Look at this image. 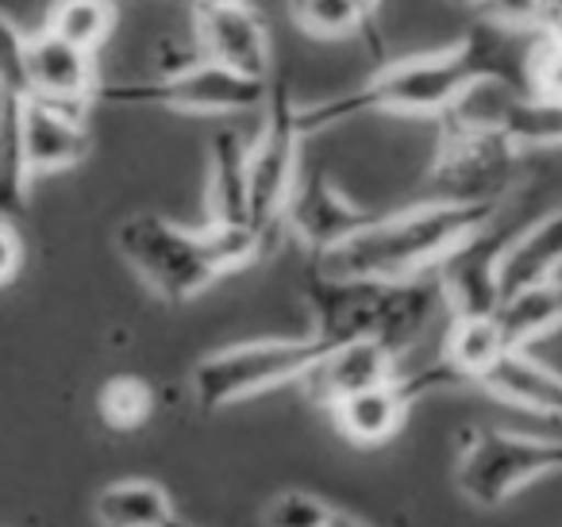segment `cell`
Wrapping results in <instances>:
<instances>
[{
	"label": "cell",
	"instance_id": "cell-1",
	"mask_svg": "<svg viewBox=\"0 0 562 527\" xmlns=\"http://www.w3.org/2000/svg\"><path fill=\"white\" fill-rule=\"evenodd\" d=\"M493 27H477V32L462 35L459 43L439 51H424V55H408L397 63H385L378 74H370L359 89L339 97H324V101L301 104V132L321 135L328 127L344 124V120L374 116V112H390V116H424V120H443L454 112L482 81H508L520 86V58H508L493 40Z\"/></svg>",
	"mask_w": 562,
	"mask_h": 527
},
{
	"label": "cell",
	"instance_id": "cell-2",
	"mask_svg": "<svg viewBox=\"0 0 562 527\" xmlns=\"http://www.w3.org/2000/svg\"><path fill=\"white\" fill-rule=\"evenodd\" d=\"M258 227H181L158 212H135L116 227V250L135 278L166 304H186L224 273L250 266L266 247Z\"/></svg>",
	"mask_w": 562,
	"mask_h": 527
},
{
	"label": "cell",
	"instance_id": "cell-3",
	"mask_svg": "<svg viewBox=\"0 0 562 527\" xmlns=\"http://www.w3.org/2000/svg\"><path fill=\"white\" fill-rule=\"evenodd\" d=\"M305 304L313 312V335L328 347L355 339H378L405 355L424 339L439 309H447L439 273L416 278H344L313 266L305 278Z\"/></svg>",
	"mask_w": 562,
	"mask_h": 527
},
{
	"label": "cell",
	"instance_id": "cell-4",
	"mask_svg": "<svg viewBox=\"0 0 562 527\" xmlns=\"http://www.w3.org/2000/svg\"><path fill=\"white\" fill-rule=\"evenodd\" d=\"M497 201H436L378 216L367 232L316 258V266L344 278H416L439 270L447 255L493 227Z\"/></svg>",
	"mask_w": 562,
	"mask_h": 527
},
{
	"label": "cell",
	"instance_id": "cell-5",
	"mask_svg": "<svg viewBox=\"0 0 562 527\" xmlns=\"http://www.w3.org/2000/svg\"><path fill=\"white\" fill-rule=\"evenodd\" d=\"M86 116L89 109H78V104L40 101V97L0 86V143H4L0 197H4L9 216L20 212L35 178L86 162L93 150Z\"/></svg>",
	"mask_w": 562,
	"mask_h": 527
},
{
	"label": "cell",
	"instance_id": "cell-6",
	"mask_svg": "<svg viewBox=\"0 0 562 527\" xmlns=\"http://www.w3.org/2000/svg\"><path fill=\"white\" fill-rule=\"evenodd\" d=\"M321 335H293V339H250L235 347L212 350L193 370V396L204 412L232 408L250 396H262L290 381H305L308 370L328 355Z\"/></svg>",
	"mask_w": 562,
	"mask_h": 527
},
{
	"label": "cell",
	"instance_id": "cell-7",
	"mask_svg": "<svg viewBox=\"0 0 562 527\" xmlns=\"http://www.w3.org/2000/svg\"><path fill=\"white\" fill-rule=\"evenodd\" d=\"M562 473V435H524L505 427H467L459 435V493L477 508H501L524 485Z\"/></svg>",
	"mask_w": 562,
	"mask_h": 527
},
{
	"label": "cell",
	"instance_id": "cell-8",
	"mask_svg": "<svg viewBox=\"0 0 562 527\" xmlns=\"http://www.w3.org/2000/svg\"><path fill=\"white\" fill-rule=\"evenodd\" d=\"M273 81H258L235 74L212 58L181 66L173 74H158L147 81H101L97 104H124V109H173L193 116H239V112H262L270 101Z\"/></svg>",
	"mask_w": 562,
	"mask_h": 527
},
{
	"label": "cell",
	"instance_id": "cell-9",
	"mask_svg": "<svg viewBox=\"0 0 562 527\" xmlns=\"http://www.w3.org/2000/svg\"><path fill=\"white\" fill-rule=\"evenodd\" d=\"M516 155L520 147L497 124L467 109H454L439 120V143L428 181L436 197H447V201H497Z\"/></svg>",
	"mask_w": 562,
	"mask_h": 527
},
{
	"label": "cell",
	"instance_id": "cell-10",
	"mask_svg": "<svg viewBox=\"0 0 562 527\" xmlns=\"http://www.w3.org/2000/svg\"><path fill=\"white\" fill-rule=\"evenodd\" d=\"M4 40H9V51H4L0 86L55 104H78V109H93L97 104L101 74H97L93 51L63 40L50 27L24 32L16 20H9Z\"/></svg>",
	"mask_w": 562,
	"mask_h": 527
},
{
	"label": "cell",
	"instance_id": "cell-11",
	"mask_svg": "<svg viewBox=\"0 0 562 527\" xmlns=\"http://www.w3.org/2000/svg\"><path fill=\"white\" fill-rule=\"evenodd\" d=\"M301 104L285 81H273L270 101L262 104V120L250 139V216L255 227L270 239L285 220V204L301 178Z\"/></svg>",
	"mask_w": 562,
	"mask_h": 527
},
{
	"label": "cell",
	"instance_id": "cell-12",
	"mask_svg": "<svg viewBox=\"0 0 562 527\" xmlns=\"http://www.w3.org/2000/svg\"><path fill=\"white\" fill-rule=\"evenodd\" d=\"M378 216H382V212L355 204L351 197L328 178V170L313 166V170H301L290 204H285L281 227L297 235V239L321 258V255H328V250L344 247V243L355 239L359 232H367Z\"/></svg>",
	"mask_w": 562,
	"mask_h": 527
},
{
	"label": "cell",
	"instance_id": "cell-13",
	"mask_svg": "<svg viewBox=\"0 0 562 527\" xmlns=\"http://www.w3.org/2000/svg\"><path fill=\"white\" fill-rule=\"evenodd\" d=\"M196 27V47L204 58L227 66L247 78L270 81L273 74V43L266 32L262 16L250 4H209V9H193Z\"/></svg>",
	"mask_w": 562,
	"mask_h": 527
},
{
	"label": "cell",
	"instance_id": "cell-14",
	"mask_svg": "<svg viewBox=\"0 0 562 527\" xmlns=\"http://www.w3.org/2000/svg\"><path fill=\"white\" fill-rule=\"evenodd\" d=\"M513 235H493L485 227L482 235L462 243L454 255L439 262V285H443L451 316H493L505 301L501 289V255H505Z\"/></svg>",
	"mask_w": 562,
	"mask_h": 527
},
{
	"label": "cell",
	"instance_id": "cell-15",
	"mask_svg": "<svg viewBox=\"0 0 562 527\" xmlns=\"http://www.w3.org/2000/svg\"><path fill=\"white\" fill-rule=\"evenodd\" d=\"M401 378V355L378 339H355L331 347L321 362L308 370L305 389L313 401L339 404L344 396H355L362 389L390 385Z\"/></svg>",
	"mask_w": 562,
	"mask_h": 527
},
{
	"label": "cell",
	"instance_id": "cell-16",
	"mask_svg": "<svg viewBox=\"0 0 562 527\" xmlns=\"http://www.w3.org/2000/svg\"><path fill=\"white\" fill-rule=\"evenodd\" d=\"M250 139L235 127H220L209 143V224L255 227L250 216Z\"/></svg>",
	"mask_w": 562,
	"mask_h": 527
},
{
	"label": "cell",
	"instance_id": "cell-17",
	"mask_svg": "<svg viewBox=\"0 0 562 527\" xmlns=\"http://www.w3.org/2000/svg\"><path fill=\"white\" fill-rule=\"evenodd\" d=\"M477 389L536 416L562 419V373L528 355V347H508L501 362L477 381Z\"/></svg>",
	"mask_w": 562,
	"mask_h": 527
},
{
	"label": "cell",
	"instance_id": "cell-18",
	"mask_svg": "<svg viewBox=\"0 0 562 527\" xmlns=\"http://www.w3.org/2000/svg\"><path fill=\"white\" fill-rule=\"evenodd\" d=\"M562 270V209L539 216L531 227L516 232L501 255V289L516 293L524 285L559 278Z\"/></svg>",
	"mask_w": 562,
	"mask_h": 527
},
{
	"label": "cell",
	"instance_id": "cell-19",
	"mask_svg": "<svg viewBox=\"0 0 562 527\" xmlns=\"http://www.w3.org/2000/svg\"><path fill=\"white\" fill-rule=\"evenodd\" d=\"M408 408H413V396L401 385V378L390 381V385L362 389V393L331 404L336 427L351 442H359V447H378V442L393 439L401 431V424H405Z\"/></svg>",
	"mask_w": 562,
	"mask_h": 527
},
{
	"label": "cell",
	"instance_id": "cell-20",
	"mask_svg": "<svg viewBox=\"0 0 562 527\" xmlns=\"http://www.w3.org/2000/svg\"><path fill=\"white\" fill-rule=\"evenodd\" d=\"M497 324L505 332L508 347H531L543 335L562 327V281H539V285H524L516 293H505L497 304Z\"/></svg>",
	"mask_w": 562,
	"mask_h": 527
},
{
	"label": "cell",
	"instance_id": "cell-21",
	"mask_svg": "<svg viewBox=\"0 0 562 527\" xmlns=\"http://www.w3.org/2000/svg\"><path fill=\"white\" fill-rule=\"evenodd\" d=\"M505 350H508V343H505V332H501L497 316H454L439 358L459 373L462 385H477V381L501 362Z\"/></svg>",
	"mask_w": 562,
	"mask_h": 527
},
{
	"label": "cell",
	"instance_id": "cell-22",
	"mask_svg": "<svg viewBox=\"0 0 562 527\" xmlns=\"http://www.w3.org/2000/svg\"><path fill=\"white\" fill-rule=\"evenodd\" d=\"M97 519L104 527H170L173 501L158 481L127 478L97 493Z\"/></svg>",
	"mask_w": 562,
	"mask_h": 527
},
{
	"label": "cell",
	"instance_id": "cell-23",
	"mask_svg": "<svg viewBox=\"0 0 562 527\" xmlns=\"http://www.w3.org/2000/svg\"><path fill=\"white\" fill-rule=\"evenodd\" d=\"M290 16L316 40H362L370 51H382L374 16L359 0H290Z\"/></svg>",
	"mask_w": 562,
	"mask_h": 527
},
{
	"label": "cell",
	"instance_id": "cell-24",
	"mask_svg": "<svg viewBox=\"0 0 562 527\" xmlns=\"http://www.w3.org/2000/svg\"><path fill=\"white\" fill-rule=\"evenodd\" d=\"M43 27L97 55L116 32V0H55Z\"/></svg>",
	"mask_w": 562,
	"mask_h": 527
},
{
	"label": "cell",
	"instance_id": "cell-25",
	"mask_svg": "<svg viewBox=\"0 0 562 527\" xmlns=\"http://www.w3.org/2000/svg\"><path fill=\"white\" fill-rule=\"evenodd\" d=\"M97 412L112 431H135L155 416V389L150 381L135 378V373H120V378L104 381L97 393Z\"/></svg>",
	"mask_w": 562,
	"mask_h": 527
},
{
	"label": "cell",
	"instance_id": "cell-26",
	"mask_svg": "<svg viewBox=\"0 0 562 527\" xmlns=\"http://www.w3.org/2000/svg\"><path fill=\"white\" fill-rule=\"evenodd\" d=\"M474 12L493 32L536 35L551 20V0H477Z\"/></svg>",
	"mask_w": 562,
	"mask_h": 527
},
{
	"label": "cell",
	"instance_id": "cell-27",
	"mask_svg": "<svg viewBox=\"0 0 562 527\" xmlns=\"http://www.w3.org/2000/svg\"><path fill=\"white\" fill-rule=\"evenodd\" d=\"M331 512L336 508H331L328 501H321V496L290 489V493H278L270 501V508H266V527H321Z\"/></svg>",
	"mask_w": 562,
	"mask_h": 527
},
{
	"label": "cell",
	"instance_id": "cell-28",
	"mask_svg": "<svg viewBox=\"0 0 562 527\" xmlns=\"http://www.w3.org/2000/svg\"><path fill=\"white\" fill-rule=\"evenodd\" d=\"M0 247H4V266H0V281L9 285V281L20 273V266H24V239H20L16 220H12L9 212H4V224H0Z\"/></svg>",
	"mask_w": 562,
	"mask_h": 527
},
{
	"label": "cell",
	"instance_id": "cell-29",
	"mask_svg": "<svg viewBox=\"0 0 562 527\" xmlns=\"http://www.w3.org/2000/svg\"><path fill=\"white\" fill-rule=\"evenodd\" d=\"M321 527H370V524H362V519H355V516H347V512H331L328 519H324Z\"/></svg>",
	"mask_w": 562,
	"mask_h": 527
},
{
	"label": "cell",
	"instance_id": "cell-30",
	"mask_svg": "<svg viewBox=\"0 0 562 527\" xmlns=\"http://www.w3.org/2000/svg\"><path fill=\"white\" fill-rule=\"evenodd\" d=\"M209 4H247V0H189V12H193V9H209Z\"/></svg>",
	"mask_w": 562,
	"mask_h": 527
},
{
	"label": "cell",
	"instance_id": "cell-31",
	"mask_svg": "<svg viewBox=\"0 0 562 527\" xmlns=\"http://www.w3.org/2000/svg\"><path fill=\"white\" fill-rule=\"evenodd\" d=\"M359 4L370 12V16H378V9H382V0H359Z\"/></svg>",
	"mask_w": 562,
	"mask_h": 527
},
{
	"label": "cell",
	"instance_id": "cell-32",
	"mask_svg": "<svg viewBox=\"0 0 562 527\" xmlns=\"http://www.w3.org/2000/svg\"><path fill=\"white\" fill-rule=\"evenodd\" d=\"M454 4H467V9H474V4H477V0H454Z\"/></svg>",
	"mask_w": 562,
	"mask_h": 527
},
{
	"label": "cell",
	"instance_id": "cell-33",
	"mask_svg": "<svg viewBox=\"0 0 562 527\" xmlns=\"http://www.w3.org/2000/svg\"><path fill=\"white\" fill-rule=\"evenodd\" d=\"M170 527H193V524H186V519H173V524Z\"/></svg>",
	"mask_w": 562,
	"mask_h": 527
},
{
	"label": "cell",
	"instance_id": "cell-34",
	"mask_svg": "<svg viewBox=\"0 0 562 527\" xmlns=\"http://www.w3.org/2000/svg\"><path fill=\"white\" fill-rule=\"evenodd\" d=\"M173 4H186V9H189V0H173Z\"/></svg>",
	"mask_w": 562,
	"mask_h": 527
}]
</instances>
